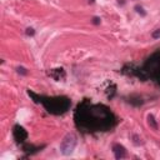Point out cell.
Listing matches in <instances>:
<instances>
[{
	"label": "cell",
	"mask_w": 160,
	"mask_h": 160,
	"mask_svg": "<svg viewBox=\"0 0 160 160\" xmlns=\"http://www.w3.org/2000/svg\"><path fill=\"white\" fill-rule=\"evenodd\" d=\"M74 122L82 133L93 134L111 130L118 124V119L106 105L93 104L90 100L84 99L75 109Z\"/></svg>",
	"instance_id": "cell-1"
},
{
	"label": "cell",
	"mask_w": 160,
	"mask_h": 160,
	"mask_svg": "<svg viewBox=\"0 0 160 160\" xmlns=\"http://www.w3.org/2000/svg\"><path fill=\"white\" fill-rule=\"evenodd\" d=\"M122 73L129 76H136L143 82L150 79L160 86V50L151 54L145 60L143 66L138 68L134 65H125Z\"/></svg>",
	"instance_id": "cell-2"
},
{
	"label": "cell",
	"mask_w": 160,
	"mask_h": 160,
	"mask_svg": "<svg viewBox=\"0 0 160 160\" xmlns=\"http://www.w3.org/2000/svg\"><path fill=\"white\" fill-rule=\"evenodd\" d=\"M29 96H31L33 102L36 104H42L44 109L53 115H63L65 114L70 106H71V100L68 96H45V95H39L30 89H28Z\"/></svg>",
	"instance_id": "cell-3"
},
{
	"label": "cell",
	"mask_w": 160,
	"mask_h": 160,
	"mask_svg": "<svg viewBox=\"0 0 160 160\" xmlns=\"http://www.w3.org/2000/svg\"><path fill=\"white\" fill-rule=\"evenodd\" d=\"M76 136L74 134H68L64 136V139L62 140V143H60V151H62L63 155H70L75 146H76Z\"/></svg>",
	"instance_id": "cell-4"
},
{
	"label": "cell",
	"mask_w": 160,
	"mask_h": 160,
	"mask_svg": "<svg viewBox=\"0 0 160 160\" xmlns=\"http://www.w3.org/2000/svg\"><path fill=\"white\" fill-rule=\"evenodd\" d=\"M13 136H14L15 142L19 145H23L24 143H26V140H28V131L22 125L16 124L13 128Z\"/></svg>",
	"instance_id": "cell-5"
},
{
	"label": "cell",
	"mask_w": 160,
	"mask_h": 160,
	"mask_svg": "<svg viewBox=\"0 0 160 160\" xmlns=\"http://www.w3.org/2000/svg\"><path fill=\"white\" fill-rule=\"evenodd\" d=\"M48 75L50 78H53L56 82H64L66 78V73L63 68H56V69H51L48 71Z\"/></svg>",
	"instance_id": "cell-6"
},
{
	"label": "cell",
	"mask_w": 160,
	"mask_h": 160,
	"mask_svg": "<svg viewBox=\"0 0 160 160\" xmlns=\"http://www.w3.org/2000/svg\"><path fill=\"white\" fill-rule=\"evenodd\" d=\"M113 153H114V156L115 159L120 160V159H124L128 156V153H126V149L123 146V145H120V144H114L113 145Z\"/></svg>",
	"instance_id": "cell-7"
},
{
	"label": "cell",
	"mask_w": 160,
	"mask_h": 160,
	"mask_svg": "<svg viewBox=\"0 0 160 160\" xmlns=\"http://www.w3.org/2000/svg\"><path fill=\"white\" fill-rule=\"evenodd\" d=\"M43 148H45V145H42V146H34L33 144H26V143H24V144L22 145V149H23V151L28 153L29 155H31V154H35V153L40 151V150H42Z\"/></svg>",
	"instance_id": "cell-8"
},
{
	"label": "cell",
	"mask_w": 160,
	"mask_h": 160,
	"mask_svg": "<svg viewBox=\"0 0 160 160\" xmlns=\"http://www.w3.org/2000/svg\"><path fill=\"white\" fill-rule=\"evenodd\" d=\"M146 122H148V125H149L151 129H154V130H158V129H159L158 122H156V119H155V116H154L153 114H149V115L146 116Z\"/></svg>",
	"instance_id": "cell-9"
},
{
	"label": "cell",
	"mask_w": 160,
	"mask_h": 160,
	"mask_svg": "<svg viewBox=\"0 0 160 160\" xmlns=\"http://www.w3.org/2000/svg\"><path fill=\"white\" fill-rule=\"evenodd\" d=\"M129 103L131 104V105H134V106H140V105H143V99L140 98L139 95H131L130 98H129Z\"/></svg>",
	"instance_id": "cell-10"
},
{
	"label": "cell",
	"mask_w": 160,
	"mask_h": 160,
	"mask_svg": "<svg viewBox=\"0 0 160 160\" xmlns=\"http://www.w3.org/2000/svg\"><path fill=\"white\" fill-rule=\"evenodd\" d=\"M133 143L135 145H142L143 142H142V138H139L138 135H133Z\"/></svg>",
	"instance_id": "cell-11"
},
{
	"label": "cell",
	"mask_w": 160,
	"mask_h": 160,
	"mask_svg": "<svg viewBox=\"0 0 160 160\" xmlns=\"http://www.w3.org/2000/svg\"><path fill=\"white\" fill-rule=\"evenodd\" d=\"M16 73L20 74V75H26V74H28V70H26L24 66H18V68H16Z\"/></svg>",
	"instance_id": "cell-12"
},
{
	"label": "cell",
	"mask_w": 160,
	"mask_h": 160,
	"mask_svg": "<svg viewBox=\"0 0 160 160\" xmlns=\"http://www.w3.org/2000/svg\"><path fill=\"white\" fill-rule=\"evenodd\" d=\"M135 10H136V13H139L140 15H143V16H145V15H146V13L144 11L143 6H140V5H136V6H135Z\"/></svg>",
	"instance_id": "cell-13"
},
{
	"label": "cell",
	"mask_w": 160,
	"mask_h": 160,
	"mask_svg": "<svg viewBox=\"0 0 160 160\" xmlns=\"http://www.w3.org/2000/svg\"><path fill=\"white\" fill-rule=\"evenodd\" d=\"M151 38H153V39H159V38H160V29L154 30V31L151 33Z\"/></svg>",
	"instance_id": "cell-14"
},
{
	"label": "cell",
	"mask_w": 160,
	"mask_h": 160,
	"mask_svg": "<svg viewBox=\"0 0 160 160\" xmlns=\"http://www.w3.org/2000/svg\"><path fill=\"white\" fill-rule=\"evenodd\" d=\"M35 34V30L33 29V28H28L26 30H25V35H28V36H33Z\"/></svg>",
	"instance_id": "cell-15"
},
{
	"label": "cell",
	"mask_w": 160,
	"mask_h": 160,
	"mask_svg": "<svg viewBox=\"0 0 160 160\" xmlns=\"http://www.w3.org/2000/svg\"><path fill=\"white\" fill-rule=\"evenodd\" d=\"M91 23H93L94 25H100V23H102V20H100V18H98V16H94L93 20H91Z\"/></svg>",
	"instance_id": "cell-16"
},
{
	"label": "cell",
	"mask_w": 160,
	"mask_h": 160,
	"mask_svg": "<svg viewBox=\"0 0 160 160\" xmlns=\"http://www.w3.org/2000/svg\"><path fill=\"white\" fill-rule=\"evenodd\" d=\"M125 2H124V0H119V4H124Z\"/></svg>",
	"instance_id": "cell-17"
},
{
	"label": "cell",
	"mask_w": 160,
	"mask_h": 160,
	"mask_svg": "<svg viewBox=\"0 0 160 160\" xmlns=\"http://www.w3.org/2000/svg\"><path fill=\"white\" fill-rule=\"evenodd\" d=\"M89 3H90V4H94V3H95V0H89Z\"/></svg>",
	"instance_id": "cell-18"
}]
</instances>
